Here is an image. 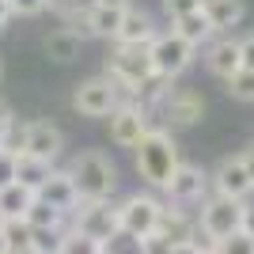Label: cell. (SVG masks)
I'll return each instance as SVG.
<instances>
[{"mask_svg":"<svg viewBox=\"0 0 254 254\" xmlns=\"http://www.w3.org/2000/svg\"><path fill=\"white\" fill-rule=\"evenodd\" d=\"M182 163L179 156V140H175V133L163 126H152L144 137H140V144L133 148V167H137V175L144 179V186L148 190H167L171 175H175V167Z\"/></svg>","mask_w":254,"mask_h":254,"instance_id":"cell-1","label":"cell"},{"mask_svg":"<svg viewBox=\"0 0 254 254\" xmlns=\"http://www.w3.org/2000/svg\"><path fill=\"white\" fill-rule=\"evenodd\" d=\"M103 72L110 76L122 91V103H133L140 84H148L156 68H152V53L148 46H133V42H110L106 50V61H103Z\"/></svg>","mask_w":254,"mask_h":254,"instance_id":"cell-2","label":"cell"},{"mask_svg":"<svg viewBox=\"0 0 254 254\" xmlns=\"http://www.w3.org/2000/svg\"><path fill=\"white\" fill-rule=\"evenodd\" d=\"M68 175L80 190V201H106L118 190V163L99 148L76 152L72 163H68Z\"/></svg>","mask_w":254,"mask_h":254,"instance_id":"cell-3","label":"cell"},{"mask_svg":"<svg viewBox=\"0 0 254 254\" xmlns=\"http://www.w3.org/2000/svg\"><path fill=\"white\" fill-rule=\"evenodd\" d=\"M205 114H209V103H205L201 91L175 80L167 87V95L159 99V106H156V126L171 129V133L175 129H193V126L205 122Z\"/></svg>","mask_w":254,"mask_h":254,"instance_id":"cell-4","label":"cell"},{"mask_svg":"<svg viewBox=\"0 0 254 254\" xmlns=\"http://www.w3.org/2000/svg\"><path fill=\"white\" fill-rule=\"evenodd\" d=\"M148 53H152V68H156V76H163V80H179V76L190 72V64L197 61V46H190L186 38H182L179 31H159L156 38L148 42Z\"/></svg>","mask_w":254,"mask_h":254,"instance_id":"cell-5","label":"cell"},{"mask_svg":"<svg viewBox=\"0 0 254 254\" xmlns=\"http://www.w3.org/2000/svg\"><path fill=\"white\" fill-rule=\"evenodd\" d=\"M159 212H163V201H159L152 190H137L129 193L126 201H118V220H122V239L137 243L144 235L156 232Z\"/></svg>","mask_w":254,"mask_h":254,"instance_id":"cell-6","label":"cell"},{"mask_svg":"<svg viewBox=\"0 0 254 254\" xmlns=\"http://www.w3.org/2000/svg\"><path fill=\"white\" fill-rule=\"evenodd\" d=\"M197 228L209 235L212 243L235 235L239 228H243V201L224 197V193H209V197L197 205Z\"/></svg>","mask_w":254,"mask_h":254,"instance_id":"cell-7","label":"cell"},{"mask_svg":"<svg viewBox=\"0 0 254 254\" xmlns=\"http://www.w3.org/2000/svg\"><path fill=\"white\" fill-rule=\"evenodd\" d=\"M118 103H122V91H118V84L106 72L84 76L72 87V110L80 118H106Z\"/></svg>","mask_w":254,"mask_h":254,"instance_id":"cell-8","label":"cell"},{"mask_svg":"<svg viewBox=\"0 0 254 254\" xmlns=\"http://www.w3.org/2000/svg\"><path fill=\"white\" fill-rule=\"evenodd\" d=\"M76 232L91 235L99 243L114 247V239H122V220H118V205L106 197V201H80L76 212L68 216Z\"/></svg>","mask_w":254,"mask_h":254,"instance_id":"cell-9","label":"cell"},{"mask_svg":"<svg viewBox=\"0 0 254 254\" xmlns=\"http://www.w3.org/2000/svg\"><path fill=\"white\" fill-rule=\"evenodd\" d=\"M152 126H156V118H152L144 106H137V103H118L114 110L106 114V133H110V144H114V148H129L133 152Z\"/></svg>","mask_w":254,"mask_h":254,"instance_id":"cell-10","label":"cell"},{"mask_svg":"<svg viewBox=\"0 0 254 254\" xmlns=\"http://www.w3.org/2000/svg\"><path fill=\"white\" fill-rule=\"evenodd\" d=\"M167 201L171 205H182V209H193V205H201L205 197L212 193V182H209V171L197 167V163H186L182 159L179 167H175V175H171L167 182Z\"/></svg>","mask_w":254,"mask_h":254,"instance_id":"cell-11","label":"cell"},{"mask_svg":"<svg viewBox=\"0 0 254 254\" xmlns=\"http://www.w3.org/2000/svg\"><path fill=\"white\" fill-rule=\"evenodd\" d=\"M209 182H212V193H224V197H235V201L254 197V179H251V171H247V163H243L239 152L224 156L220 163L212 167Z\"/></svg>","mask_w":254,"mask_h":254,"instance_id":"cell-12","label":"cell"},{"mask_svg":"<svg viewBox=\"0 0 254 254\" xmlns=\"http://www.w3.org/2000/svg\"><path fill=\"white\" fill-rule=\"evenodd\" d=\"M197 53H201L205 68L216 80H228L235 68H243V61H239V34H212Z\"/></svg>","mask_w":254,"mask_h":254,"instance_id":"cell-13","label":"cell"},{"mask_svg":"<svg viewBox=\"0 0 254 254\" xmlns=\"http://www.w3.org/2000/svg\"><path fill=\"white\" fill-rule=\"evenodd\" d=\"M61 152H64L61 126H53L50 118H34L31 126H27V148H23V156H34V159H42V163H57Z\"/></svg>","mask_w":254,"mask_h":254,"instance_id":"cell-14","label":"cell"},{"mask_svg":"<svg viewBox=\"0 0 254 254\" xmlns=\"http://www.w3.org/2000/svg\"><path fill=\"white\" fill-rule=\"evenodd\" d=\"M122 11H126V8H106V4L87 0V8H84V15H80V23H76V31L84 34V38L114 42L118 27H122Z\"/></svg>","mask_w":254,"mask_h":254,"instance_id":"cell-15","label":"cell"},{"mask_svg":"<svg viewBox=\"0 0 254 254\" xmlns=\"http://www.w3.org/2000/svg\"><path fill=\"white\" fill-rule=\"evenodd\" d=\"M84 34L76 31V27H53V31H46L42 34V53L50 57L53 64H72V61H80V53H84Z\"/></svg>","mask_w":254,"mask_h":254,"instance_id":"cell-16","label":"cell"},{"mask_svg":"<svg viewBox=\"0 0 254 254\" xmlns=\"http://www.w3.org/2000/svg\"><path fill=\"white\" fill-rule=\"evenodd\" d=\"M159 34V23L144 4H129L122 11V27H118L114 42H133V46H148L152 38Z\"/></svg>","mask_w":254,"mask_h":254,"instance_id":"cell-17","label":"cell"},{"mask_svg":"<svg viewBox=\"0 0 254 254\" xmlns=\"http://www.w3.org/2000/svg\"><path fill=\"white\" fill-rule=\"evenodd\" d=\"M38 197H42V201H50L53 209H61L64 216H72L76 205H80V190H76V182H72V175H68V167H64V171L53 167L50 179L38 186Z\"/></svg>","mask_w":254,"mask_h":254,"instance_id":"cell-18","label":"cell"},{"mask_svg":"<svg viewBox=\"0 0 254 254\" xmlns=\"http://www.w3.org/2000/svg\"><path fill=\"white\" fill-rule=\"evenodd\" d=\"M201 15L216 34H235L247 23V0H201Z\"/></svg>","mask_w":254,"mask_h":254,"instance_id":"cell-19","label":"cell"},{"mask_svg":"<svg viewBox=\"0 0 254 254\" xmlns=\"http://www.w3.org/2000/svg\"><path fill=\"white\" fill-rule=\"evenodd\" d=\"M156 232L163 235L171 247H175V243H190L193 235H197V216H190V209H182V205L163 201V212H159Z\"/></svg>","mask_w":254,"mask_h":254,"instance_id":"cell-20","label":"cell"},{"mask_svg":"<svg viewBox=\"0 0 254 254\" xmlns=\"http://www.w3.org/2000/svg\"><path fill=\"white\" fill-rule=\"evenodd\" d=\"M34 197H38V193H34L31 186H23V182L0 186V216H4V220H19V216H27V209L34 205Z\"/></svg>","mask_w":254,"mask_h":254,"instance_id":"cell-21","label":"cell"},{"mask_svg":"<svg viewBox=\"0 0 254 254\" xmlns=\"http://www.w3.org/2000/svg\"><path fill=\"white\" fill-rule=\"evenodd\" d=\"M171 31H179L182 38H186L190 46H197V50H201V46L209 42L212 34H216V31L209 27V19H205L201 11H193V15H186V19H175V23H171Z\"/></svg>","mask_w":254,"mask_h":254,"instance_id":"cell-22","label":"cell"},{"mask_svg":"<svg viewBox=\"0 0 254 254\" xmlns=\"http://www.w3.org/2000/svg\"><path fill=\"white\" fill-rule=\"evenodd\" d=\"M50 171H53V163H42V159H34V156H19L15 159V182L31 186L34 193H38V186L50 179Z\"/></svg>","mask_w":254,"mask_h":254,"instance_id":"cell-23","label":"cell"},{"mask_svg":"<svg viewBox=\"0 0 254 254\" xmlns=\"http://www.w3.org/2000/svg\"><path fill=\"white\" fill-rule=\"evenodd\" d=\"M220 84H224V95L228 99H235V103H243V106L254 103V68H235Z\"/></svg>","mask_w":254,"mask_h":254,"instance_id":"cell-24","label":"cell"},{"mask_svg":"<svg viewBox=\"0 0 254 254\" xmlns=\"http://www.w3.org/2000/svg\"><path fill=\"white\" fill-rule=\"evenodd\" d=\"M0 232H4V243H8V254H27L31 251V239H34V228L27 220H4L0 224Z\"/></svg>","mask_w":254,"mask_h":254,"instance_id":"cell-25","label":"cell"},{"mask_svg":"<svg viewBox=\"0 0 254 254\" xmlns=\"http://www.w3.org/2000/svg\"><path fill=\"white\" fill-rule=\"evenodd\" d=\"M110 247L106 243H99V239H91V235H84V232H76L72 224L64 228V243H61V251L57 254H106Z\"/></svg>","mask_w":254,"mask_h":254,"instance_id":"cell-26","label":"cell"},{"mask_svg":"<svg viewBox=\"0 0 254 254\" xmlns=\"http://www.w3.org/2000/svg\"><path fill=\"white\" fill-rule=\"evenodd\" d=\"M23 220L31 224V228H64V220H68V216H64L61 209H53L50 201L34 197V205L27 209V216H23Z\"/></svg>","mask_w":254,"mask_h":254,"instance_id":"cell-27","label":"cell"},{"mask_svg":"<svg viewBox=\"0 0 254 254\" xmlns=\"http://www.w3.org/2000/svg\"><path fill=\"white\" fill-rule=\"evenodd\" d=\"M61 243H64V228H34L31 251L34 254H57Z\"/></svg>","mask_w":254,"mask_h":254,"instance_id":"cell-28","label":"cell"},{"mask_svg":"<svg viewBox=\"0 0 254 254\" xmlns=\"http://www.w3.org/2000/svg\"><path fill=\"white\" fill-rule=\"evenodd\" d=\"M193 11H201V0H159V15L167 19V27L175 19H186Z\"/></svg>","mask_w":254,"mask_h":254,"instance_id":"cell-29","label":"cell"},{"mask_svg":"<svg viewBox=\"0 0 254 254\" xmlns=\"http://www.w3.org/2000/svg\"><path fill=\"white\" fill-rule=\"evenodd\" d=\"M27 126L31 122H19V118H11L8 133H4V140H0V148L15 152V156H23V148H27Z\"/></svg>","mask_w":254,"mask_h":254,"instance_id":"cell-30","label":"cell"},{"mask_svg":"<svg viewBox=\"0 0 254 254\" xmlns=\"http://www.w3.org/2000/svg\"><path fill=\"white\" fill-rule=\"evenodd\" d=\"M216 254H254V239L247 232H235V235L216 243Z\"/></svg>","mask_w":254,"mask_h":254,"instance_id":"cell-31","label":"cell"},{"mask_svg":"<svg viewBox=\"0 0 254 254\" xmlns=\"http://www.w3.org/2000/svg\"><path fill=\"white\" fill-rule=\"evenodd\" d=\"M11 11H15V19H38L46 8H50V0H8Z\"/></svg>","mask_w":254,"mask_h":254,"instance_id":"cell-32","label":"cell"},{"mask_svg":"<svg viewBox=\"0 0 254 254\" xmlns=\"http://www.w3.org/2000/svg\"><path fill=\"white\" fill-rule=\"evenodd\" d=\"M133 247H137V254H167V251H171V243H167L159 232H152V235H144V239H137Z\"/></svg>","mask_w":254,"mask_h":254,"instance_id":"cell-33","label":"cell"},{"mask_svg":"<svg viewBox=\"0 0 254 254\" xmlns=\"http://www.w3.org/2000/svg\"><path fill=\"white\" fill-rule=\"evenodd\" d=\"M15 152L0 148V186H8V182H15Z\"/></svg>","mask_w":254,"mask_h":254,"instance_id":"cell-34","label":"cell"},{"mask_svg":"<svg viewBox=\"0 0 254 254\" xmlns=\"http://www.w3.org/2000/svg\"><path fill=\"white\" fill-rule=\"evenodd\" d=\"M239 61H243V68H254V31L239 38Z\"/></svg>","mask_w":254,"mask_h":254,"instance_id":"cell-35","label":"cell"},{"mask_svg":"<svg viewBox=\"0 0 254 254\" xmlns=\"http://www.w3.org/2000/svg\"><path fill=\"white\" fill-rule=\"evenodd\" d=\"M239 232H247L254 239V201H251V197L243 201V228H239Z\"/></svg>","mask_w":254,"mask_h":254,"instance_id":"cell-36","label":"cell"},{"mask_svg":"<svg viewBox=\"0 0 254 254\" xmlns=\"http://www.w3.org/2000/svg\"><path fill=\"white\" fill-rule=\"evenodd\" d=\"M11 110H8V103H4V99H0V140H4V133H8V126H11Z\"/></svg>","mask_w":254,"mask_h":254,"instance_id":"cell-37","label":"cell"},{"mask_svg":"<svg viewBox=\"0 0 254 254\" xmlns=\"http://www.w3.org/2000/svg\"><path fill=\"white\" fill-rule=\"evenodd\" d=\"M15 19V11H11L8 0H0V31H8V23Z\"/></svg>","mask_w":254,"mask_h":254,"instance_id":"cell-38","label":"cell"},{"mask_svg":"<svg viewBox=\"0 0 254 254\" xmlns=\"http://www.w3.org/2000/svg\"><path fill=\"white\" fill-rule=\"evenodd\" d=\"M239 156H243V163H247V171H251V179H254V140L251 144H247L243 152H239Z\"/></svg>","mask_w":254,"mask_h":254,"instance_id":"cell-39","label":"cell"},{"mask_svg":"<svg viewBox=\"0 0 254 254\" xmlns=\"http://www.w3.org/2000/svg\"><path fill=\"white\" fill-rule=\"evenodd\" d=\"M167 254H201V251H197L193 243H175V247H171Z\"/></svg>","mask_w":254,"mask_h":254,"instance_id":"cell-40","label":"cell"},{"mask_svg":"<svg viewBox=\"0 0 254 254\" xmlns=\"http://www.w3.org/2000/svg\"><path fill=\"white\" fill-rule=\"evenodd\" d=\"M95 4H106V8H129V4H137V0H95Z\"/></svg>","mask_w":254,"mask_h":254,"instance_id":"cell-41","label":"cell"},{"mask_svg":"<svg viewBox=\"0 0 254 254\" xmlns=\"http://www.w3.org/2000/svg\"><path fill=\"white\" fill-rule=\"evenodd\" d=\"M0 254H8V243H4V232H0Z\"/></svg>","mask_w":254,"mask_h":254,"instance_id":"cell-42","label":"cell"},{"mask_svg":"<svg viewBox=\"0 0 254 254\" xmlns=\"http://www.w3.org/2000/svg\"><path fill=\"white\" fill-rule=\"evenodd\" d=\"M0 80H4V57H0Z\"/></svg>","mask_w":254,"mask_h":254,"instance_id":"cell-43","label":"cell"},{"mask_svg":"<svg viewBox=\"0 0 254 254\" xmlns=\"http://www.w3.org/2000/svg\"><path fill=\"white\" fill-rule=\"evenodd\" d=\"M106 254H122V251H114V247H110V251H106Z\"/></svg>","mask_w":254,"mask_h":254,"instance_id":"cell-44","label":"cell"},{"mask_svg":"<svg viewBox=\"0 0 254 254\" xmlns=\"http://www.w3.org/2000/svg\"><path fill=\"white\" fill-rule=\"evenodd\" d=\"M201 254H216V251H201Z\"/></svg>","mask_w":254,"mask_h":254,"instance_id":"cell-45","label":"cell"},{"mask_svg":"<svg viewBox=\"0 0 254 254\" xmlns=\"http://www.w3.org/2000/svg\"><path fill=\"white\" fill-rule=\"evenodd\" d=\"M0 224H4V216H0Z\"/></svg>","mask_w":254,"mask_h":254,"instance_id":"cell-46","label":"cell"},{"mask_svg":"<svg viewBox=\"0 0 254 254\" xmlns=\"http://www.w3.org/2000/svg\"><path fill=\"white\" fill-rule=\"evenodd\" d=\"M27 254H34V251H27Z\"/></svg>","mask_w":254,"mask_h":254,"instance_id":"cell-47","label":"cell"}]
</instances>
